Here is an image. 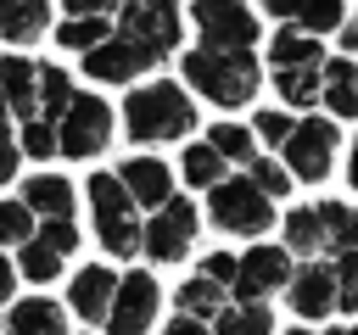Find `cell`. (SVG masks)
Here are the masks:
<instances>
[{"mask_svg": "<svg viewBox=\"0 0 358 335\" xmlns=\"http://www.w3.org/2000/svg\"><path fill=\"white\" fill-rule=\"evenodd\" d=\"M179 73H185V84H190L196 95H207L213 106H246V100L257 95V78H263V67H257L252 50H207V45L185 50Z\"/></svg>", "mask_w": 358, "mask_h": 335, "instance_id": "obj_1", "label": "cell"}, {"mask_svg": "<svg viewBox=\"0 0 358 335\" xmlns=\"http://www.w3.org/2000/svg\"><path fill=\"white\" fill-rule=\"evenodd\" d=\"M123 128H129V140H140V145L179 140V134L196 128V106H190V95H185L179 84L157 78V84H145V89H129V100H123Z\"/></svg>", "mask_w": 358, "mask_h": 335, "instance_id": "obj_2", "label": "cell"}, {"mask_svg": "<svg viewBox=\"0 0 358 335\" xmlns=\"http://www.w3.org/2000/svg\"><path fill=\"white\" fill-rule=\"evenodd\" d=\"M90 218H95V240L112 257L140 251V212H134L129 190L117 184V173H90Z\"/></svg>", "mask_w": 358, "mask_h": 335, "instance_id": "obj_3", "label": "cell"}, {"mask_svg": "<svg viewBox=\"0 0 358 335\" xmlns=\"http://www.w3.org/2000/svg\"><path fill=\"white\" fill-rule=\"evenodd\" d=\"M106 140H112V106H106L101 95H78V89H73V100H67L62 117H56V156L90 162V156L106 151Z\"/></svg>", "mask_w": 358, "mask_h": 335, "instance_id": "obj_4", "label": "cell"}, {"mask_svg": "<svg viewBox=\"0 0 358 335\" xmlns=\"http://www.w3.org/2000/svg\"><path fill=\"white\" fill-rule=\"evenodd\" d=\"M207 218L224 234H263L274 223V201L252 184V179H218L207 195Z\"/></svg>", "mask_w": 358, "mask_h": 335, "instance_id": "obj_5", "label": "cell"}, {"mask_svg": "<svg viewBox=\"0 0 358 335\" xmlns=\"http://www.w3.org/2000/svg\"><path fill=\"white\" fill-rule=\"evenodd\" d=\"M336 145H341V134H336V123L330 117H302V123H291V134H285V173L291 179H308V184H319V179H330V168H336Z\"/></svg>", "mask_w": 358, "mask_h": 335, "instance_id": "obj_6", "label": "cell"}, {"mask_svg": "<svg viewBox=\"0 0 358 335\" xmlns=\"http://www.w3.org/2000/svg\"><path fill=\"white\" fill-rule=\"evenodd\" d=\"M151 212H157V218L140 223V251H145L151 262H179V257L196 246V229H201L196 207H190L185 195H168V201L151 207Z\"/></svg>", "mask_w": 358, "mask_h": 335, "instance_id": "obj_7", "label": "cell"}, {"mask_svg": "<svg viewBox=\"0 0 358 335\" xmlns=\"http://www.w3.org/2000/svg\"><path fill=\"white\" fill-rule=\"evenodd\" d=\"M190 22L207 50H252L257 45V17L246 0H190Z\"/></svg>", "mask_w": 358, "mask_h": 335, "instance_id": "obj_8", "label": "cell"}, {"mask_svg": "<svg viewBox=\"0 0 358 335\" xmlns=\"http://www.w3.org/2000/svg\"><path fill=\"white\" fill-rule=\"evenodd\" d=\"M78 56H84V73H90L95 84H134L145 67H157V61H162L151 45H140V39H134V34H123V28H112L101 45L78 50Z\"/></svg>", "mask_w": 358, "mask_h": 335, "instance_id": "obj_9", "label": "cell"}, {"mask_svg": "<svg viewBox=\"0 0 358 335\" xmlns=\"http://www.w3.org/2000/svg\"><path fill=\"white\" fill-rule=\"evenodd\" d=\"M157 302H162V290H157V279L145 274V268H134V274H123L117 285H112V307H106V329L112 335H145L151 324H157Z\"/></svg>", "mask_w": 358, "mask_h": 335, "instance_id": "obj_10", "label": "cell"}, {"mask_svg": "<svg viewBox=\"0 0 358 335\" xmlns=\"http://www.w3.org/2000/svg\"><path fill=\"white\" fill-rule=\"evenodd\" d=\"M285 279H291V251L285 246H252L246 257H235L229 290L241 302H268L274 290H285Z\"/></svg>", "mask_w": 358, "mask_h": 335, "instance_id": "obj_11", "label": "cell"}, {"mask_svg": "<svg viewBox=\"0 0 358 335\" xmlns=\"http://www.w3.org/2000/svg\"><path fill=\"white\" fill-rule=\"evenodd\" d=\"M117 28L168 56L179 45V0H117Z\"/></svg>", "mask_w": 358, "mask_h": 335, "instance_id": "obj_12", "label": "cell"}, {"mask_svg": "<svg viewBox=\"0 0 358 335\" xmlns=\"http://www.w3.org/2000/svg\"><path fill=\"white\" fill-rule=\"evenodd\" d=\"M285 296H291V313L296 318H324V313H336V268H324V262H308V268H291V279H285Z\"/></svg>", "mask_w": 358, "mask_h": 335, "instance_id": "obj_13", "label": "cell"}, {"mask_svg": "<svg viewBox=\"0 0 358 335\" xmlns=\"http://www.w3.org/2000/svg\"><path fill=\"white\" fill-rule=\"evenodd\" d=\"M117 184L129 190L134 207H162V201L173 195V173H168V162H157V156H129V162L117 168Z\"/></svg>", "mask_w": 358, "mask_h": 335, "instance_id": "obj_14", "label": "cell"}, {"mask_svg": "<svg viewBox=\"0 0 358 335\" xmlns=\"http://www.w3.org/2000/svg\"><path fill=\"white\" fill-rule=\"evenodd\" d=\"M112 285H117V274L101 268V262H90V268L73 274V285H67V307H73L84 324H101L106 307H112Z\"/></svg>", "mask_w": 358, "mask_h": 335, "instance_id": "obj_15", "label": "cell"}, {"mask_svg": "<svg viewBox=\"0 0 358 335\" xmlns=\"http://www.w3.org/2000/svg\"><path fill=\"white\" fill-rule=\"evenodd\" d=\"M319 100L330 106V117H358V61L352 56L319 61Z\"/></svg>", "mask_w": 358, "mask_h": 335, "instance_id": "obj_16", "label": "cell"}, {"mask_svg": "<svg viewBox=\"0 0 358 335\" xmlns=\"http://www.w3.org/2000/svg\"><path fill=\"white\" fill-rule=\"evenodd\" d=\"M263 11L302 28V34H330V28H341L347 0H263Z\"/></svg>", "mask_w": 358, "mask_h": 335, "instance_id": "obj_17", "label": "cell"}, {"mask_svg": "<svg viewBox=\"0 0 358 335\" xmlns=\"http://www.w3.org/2000/svg\"><path fill=\"white\" fill-rule=\"evenodd\" d=\"M6 335H67V313L50 296H22L6 313Z\"/></svg>", "mask_w": 358, "mask_h": 335, "instance_id": "obj_18", "label": "cell"}, {"mask_svg": "<svg viewBox=\"0 0 358 335\" xmlns=\"http://www.w3.org/2000/svg\"><path fill=\"white\" fill-rule=\"evenodd\" d=\"M34 218H73V184L62 179V173H34L28 184H22V195H17Z\"/></svg>", "mask_w": 358, "mask_h": 335, "instance_id": "obj_19", "label": "cell"}, {"mask_svg": "<svg viewBox=\"0 0 358 335\" xmlns=\"http://www.w3.org/2000/svg\"><path fill=\"white\" fill-rule=\"evenodd\" d=\"M313 218H319V251H358V207H347V201H319L313 207Z\"/></svg>", "mask_w": 358, "mask_h": 335, "instance_id": "obj_20", "label": "cell"}, {"mask_svg": "<svg viewBox=\"0 0 358 335\" xmlns=\"http://www.w3.org/2000/svg\"><path fill=\"white\" fill-rule=\"evenodd\" d=\"M0 117H34V61L0 56Z\"/></svg>", "mask_w": 358, "mask_h": 335, "instance_id": "obj_21", "label": "cell"}, {"mask_svg": "<svg viewBox=\"0 0 358 335\" xmlns=\"http://www.w3.org/2000/svg\"><path fill=\"white\" fill-rule=\"evenodd\" d=\"M50 22V0H0V39L6 45H34Z\"/></svg>", "mask_w": 358, "mask_h": 335, "instance_id": "obj_22", "label": "cell"}, {"mask_svg": "<svg viewBox=\"0 0 358 335\" xmlns=\"http://www.w3.org/2000/svg\"><path fill=\"white\" fill-rule=\"evenodd\" d=\"M324 61V50H319V34H302V28H280L274 39H268V67L280 73V67H319Z\"/></svg>", "mask_w": 358, "mask_h": 335, "instance_id": "obj_23", "label": "cell"}, {"mask_svg": "<svg viewBox=\"0 0 358 335\" xmlns=\"http://www.w3.org/2000/svg\"><path fill=\"white\" fill-rule=\"evenodd\" d=\"M213 329L218 335H268L274 329V313H268V302H235V307H218L213 313Z\"/></svg>", "mask_w": 358, "mask_h": 335, "instance_id": "obj_24", "label": "cell"}, {"mask_svg": "<svg viewBox=\"0 0 358 335\" xmlns=\"http://www.w3.org/2000/svg\"><path fill=\"white\" fill-rule=\"evenodd\" d=\"M67 100H73V78H67L62 67H34V112L56 123Z\"/></svg>", "mask_w": 358, "mask_h": 335, "instance_id": "obj_25", "label": "cell"}, {"mask_svg": "<svg viewBox=\"0 0 358 335\" xmlns=\"http://www.w3.org/2000/svg\"><path fill=\"white\" fill-rule=\"evenodd\" d=\"M173 307H179L185 318H201V324H207V318L224 307V285H213V279L196 274V279H185V285L173 290Z\"/></svg>", "mask_w": 358, "mask_h": 335, "instance_id": "obj_26", "label": "cell"}, {"mask_svg": "<svg viewBox=\"0 0 358 335\" xmlns=\"http://www.w3.org/2000/svg\"><path fill=\"white\" fill-rule=\"evenodd\" d=\"M179 173H185V184H196V190H213V184L224 179V156H218L207 140H196V145H185Z\"/></svg>", "mask_w": 358, "mask_h": 335, "instance_id": "obj_27", "label": "cell"}, {"mask_svg": "<svg viewBox=\"0 0 358 335\" xmlns=\"http://www.w3.org/2000/svg\"><path fill=\"white\" fill-rule=\"evenodd\" d=\"M62 262H67V257H62L56 246H45L39 234H28V240H22V262H17V274L34 279V285H50V279L62 274Z\"/></svg>", "mask_w": 358, "mask_h": 335, "instance_id": "obj_28", "label": "cell"}, {"mask_svg": "<svg viewBox=\"0 0 358 335\" xmlns=\"http://www.w3.org/2000/svg\"><path fill=\"white\" fill-rule=\"evenodd\" d=\"M106 34H112V17H62L56 22V45H67V50H90Z\"/></svg>", "mask_w": 358, "mask_h": 335, "instance_id": "obj_29", "label": "cell"}, {"mask_svg": "<svg viewBox=\"0 0 358 335\" xmlns=\"http://www.w3.org/2000/svg\"><path fill=\"white\" fill-rule=\"evenodd\" d=\"M274 89H280L285 106H313L319 100V67H280Z\"/></svg>", "mask_w": 358, "mask_h": 335, "instance_id": "obj_30", "label": "cell"}, {"mask_svg": "<svg viewBox=\"0 0 358 335\" xmlns=\"http://www.w3.org/2000/svg\"><path fill=\"white\" fill-rule=\"evenodd\" d=\"M207 145L224 156V162H252L257 156V140H252V128H241V123H213V134H207Z\"/></svg>", "mask_w": 358, "mask_h": 335, "instance_id": "obj_31", "label": "cell"}, {"mask_svg": "<svg viewBox=\"0 0 358 335\" xmlns=\"http://www.w3.org/2000/svg\"><path fill=\"white\" fill-rule=\"evenodd\" d=\"M285 251H302V257L319 251V218H313V207H291L285 212Z\"/></svg>", "mask_w": 358, "mask_h": 335, "instance_id": "obj_32", "label": "cell"}, {"mask_svg": "<svg viewBox=\"0 0 358 335\" xmlns=\"http://www.w3.org/2000/svg\"><path fill=\"white\" fill-rule=\"evenodd\" d=\"M17 151H22V156H39V162H45V156H56V123H50V117H39V112H34V117H22Z\"/></svg>", "mask_w": 358, "mask_h": 335, "instance_id": "obj_33", "label": "cell"}, {"mask_svg": "<svg viewBox=\"0 0 358 335\" xmlns=\"http://www.w3.org/2000/svg\"><path fill=\"white\" fill-rule=\"evenodd\" d=\"M246 179H252V184H257V190H263L268 201L291 190V173H285L280 162H268V156H252V162H246Z\"/></svg>", "mask_w": 358, "mask_h": 335, "instance_id": "obj_34", "label": "cell"}, {"mask_svg": "<svg viewBox=\"0 0 358 335\" xmlns=\"http://www.w3.org/2000/svg\"><path fill=\"white\" fill-rule=\"evenodd\" d=\"M34 234V212L22 201H0V246H22Z\"/></svg>", "mask_w": 358, "mask_h": 335, "instance_id": "obj_35", "label": "cell"}, {"mask_svg": "<svg viewBox=\"0 0 358 335\" xmlns=\"http://www.w3.org/2000/svg\"><path fill=\"white\" fill-rule=\"evenodd\" d=\"M336 307L358 313V251H341L336 262Z\"/></svg>", "mask_w": 358, "mask_h": 335, "instance_id": "obj_36", "label": "cell"}, {"mask_svg": "<svg viewBox=\"0 0 358 335\" xmlns=\"http://www.w3.org/2000/svg\"><path fill=\"white\" fill-rule=\"evenodd\" d=\"M34 234H39L45 246H56L62 257L78 251V223H73V218H45V229H34Z\"/></svg>", "mask_w": 358, "mask_h": 335, "instance_id": "obj_37", "label": "cell"}, {"mask_svg": "<svg viewBox=\"0 0 358 335\" xmlns=\"http://www.w3.org/2000/svg\"><path fill=\"white\" fill-rule=\"evenodd\" d=\"M285 134H291V117L285 112H257V123H252V140H268V145H285Z\"/></svg>", "mask_w": 358, "mask_h": 335, "instance_id": "obj_38", "label": "cell"}, {"mask_svg": "<svg viewBox=\"0 0 358 335\" xmlns=\"http://www.w3.org/2000/svg\"><path fill=\"white\" fill-rule=\"evenodd\" d=\"M201 279H213V285H229V279H235V257H229V251H213V257L201 262Z\"/></svg>", "mask_w": 358, "mask_h": 335, "instance_id": "obj_39", "label": "cell"}, {"mask_svg": "<svg viewBox=\"0 0 358 335\" xmlns=\"http://www.w3.org/2000/svg\"><path fill=\"white\" fill-rule=\"evenodd\" d=\"M17 162H22V151H17V140H11V128H6V117H0V184L17 173Z\"/></svg>", "mask_w": 358, "mask_h": 335, "instance_id": "obj_40", "label": "cell"}, {"mask_svg": "<svg viewBox=\"0 0 358 335\" xmlns=\"http://www.w3.org/2000/svg\"><path fill=\"white\" fill-rule=\"evenodd\" d=\"M62 11L67 17H112L117 0H62Z\"/></svg>", "mask_w": 358, "mask_h": 335, "instance_id": "obj_41", "label": "cell"}, {"mask_svg": "<svg viewBox=\"0 0 358 335\" xmlns=\"http://www.w3.org/2000/svg\"><path fill=\"white\" fill-rule=\"evenodd\" d=\"M162 335H207V324H201V318H185V313H173V324H168Z\"/></svg>", "mask_w": 358, "mask_h": 335, "instance_id": "obj_42", "label": "cell"}, {"mask_svg": "<svg viewBox=\"0 0 358 335\" xmlns=\"http://www.w3.org/2000/svg\"><path fill=\"white\" fill-rule=\"evenodd\" d=\"M341 50L358 56V17H341Z\"/></svg>", "mask_w": 358, "mask_h": 335, "instance_id": "obj_43", "label": "cell"}, {"mask_svg": "<svg viewBox=\"0 0 358 335\" xmlns=\"http://www.w3.org/2000/svg\"><path fill=\"white\" fill-rule=\"evenodd\" d=\"M11 290H17V268L0 257V302H11Z\"/></svg>", "mask_w": 358, "mask_h": 335, "instance_id": "obj_44", "label": "cell"}, {"mask_svg": "<svg viewBox=\"0 0 358 335\" xmlns=\"http://www.w3.org/2000/svg\"><path fill=\"white\" fill-rule=\"evenodd\" d=\"M347 184L358 190V140H352V156H347Z\"/></svg>", "mask_w": 358, "mask_h": 335, "instance_id": "obj_45", "label": "cell"}, {"mask_svg": "<svg viewBox=\"0 0 358 335\" xmlns=\"http://www.w3.org/2000/svg\"><path fill=\"white\" fill-rule=\"evenodd\" d=\"M330 335H358V324H352V329H330Z\"/></svg>", "mask_w": 358, "mask_h": 335, "instance_id": "obj_46", "label": "cell"}, {"mask_svg": "<svg viewBox=\"0 0 358 335\" xmlns=\"http://www.w3.org/2000/svg\"><path fill=\"white\" fill-rule=\"evenodd\" d=\"M291 335H313V329H291Z\"/></svg>", "mask_w": 358, "mask_h": 335, "instance_id": "obj_47", "label": "cell"}]
</instances>
